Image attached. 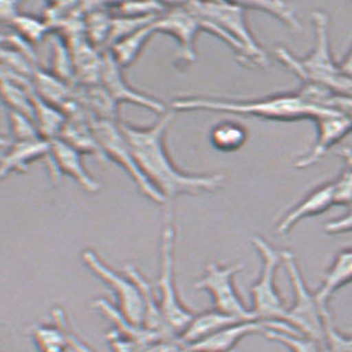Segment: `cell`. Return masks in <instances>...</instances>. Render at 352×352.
I'll return each instance as SVG.
<instances>
[{
	"instance_id": "6da1fadb",
	"label": "cell",
	"mask_w": 352,
	"mask_h": 352,
	"mask_svg": "<svg viewBox=\"0 0 352 352\" xmlns=\"http://www.w3.org/2000/svg\"><path fill=\"white\" fill-rule=\"evenodd\" d=\"M175 115L176 112L170 110L161 115L155 124L146 127L120 122L140 170L162 195L168 209L176 197L215 192L226 181V176L222 173H187L179 170L172 161L166 147V135Z\"/></svg>"
},
{
	"instance_id": "7a4b0ae2",
	"label": "cell",
	"mask_w": 352,
	"mask_h": 352,
	"mask_svg": "<svg viewBox=\"0 0 352 352\" xmlns=\"http://www.w3.org/2000/svg\"><path fill=\"white\" fill-rule=\"evenodd\" d=\"M170 107L175 112H227L280 122H293L305 118L315 121L333 111L309 102L299 91L280 92L254 98H219L204 95L179 96L172 101Z\"/></svg>"
},
{
	"instance_id": "3957f363",
	"label": "cell",
	"mask_w": 352,
	"mask_h": 352,
	"mask_svg": "<svg viewBox=\"0 0 352 352\" xmlns=\"http://www.w3.org/2000/svg\"><path fill=\"white\" fill-rule=\"evenodd\" d=\"M311 20L315 30V46L307 58L294 56L284 46L275 49L276 58L302 82L322 86L335 94L352 98V78L342 72L331 52L329 15L316 10L311 14Z\"/></svg>"
},
{
	"instance_id": "277c9868",
	"label": "cell",
	"mask_w": 352,
	"mask_h": 352,
	"mask_svg": "<svg viewBox=\"0 0 352 352\" xmlns=\"http://www.w3.org/2000/svg\"><path fill=\"white\" fill-rule=\"evenodd\" d=\"M189 9L222 29L227 45L238 60L248 66L267 67L270 61L252 33L247 21V9L239 1H189Z\"/></svg>"
},
{
	"instance_id": "5b68a950",
	"label": "cell",
	"mask_w": 352,
	"mask_h": 352,
	"mask_svg": "<svg viewBox=\"0 0 352 352\" xmlns=\"http://www.w3.org/2000/svg\"><path fill=\"white\" fill-rule=\"evenodd\" d=\"M176 227L172 209H167L160 247V274L157 279V299L164 319L177 335H181L196 316L181 299L176 281Z\"/></svg>"
},
{
	"instance_id": "8992f818",
	"label": "cell",
	"mask_w": 352,
	"mask_h": 352,
	"mask_svg": "<svg viewBox=\"0 0 352 352\" xmlns=\"http://www.w3.org/2000/svg\"><path fill=\"white\" fill-rule=\"evenodd\" d=\"M252 244L261 259L259 278L250 287L252 311L261 321L287 322V307L276 287V273L284 263V250L274 248L261 235L252 238Z\"/></svg>"
},
{
	"instance_id": "52a82bcc",
	"label": "cell",
	"mask_w": 352,
	"mask_h": 352,
	"mask_svg": "<svg viewBox=\"0 0 352 352\" xmlns=\"http://www.w3.org/2000/svg\"><path fill=\"white\" fill-rule=\"evenodd\" d=\"M283 254V265L287 269L293 289V302L287 307V324L325 347V316L329 311H322L315 293L307 287L293 252L284 250Z\"/></svg>"
},
{
	"instance_id": "ba28073f",
	"label": "cell",
	"mask_w": 352,
	"mask_h": 352,
	"mask_svg": "<svg viewBox=\"0 0 352 352\" xmlns=\"http://www.w3.org/2000/svg\"><path fill=\"white\" fill-rule=\"evenodd\" d=\"M243 269L244 265L241 263L229 265L209 263L204 274L197 281L196 287L209 294L215 310L243 321L258 320L235 287V276Z\"/></svg>"
},
{
	"instance_id": "9c48e42d",
	"label": "cell",
	"mask_w": 352,
	"mask_h": 352,
	"mask_svg": "<svg viewBox=\"0 0 352 352\" xmlns=\"http://www.w3.org/2000/svg\"><path fill=\"white\" fill-rule=\"evenodd\" d=\"M91 126L104 157L120 164L130 175L133 182L138 184L140 190L151 201L158 204H166L162 195L147 181L142 170H140L130 144L120 127V122L92 118Z\"/></svg>"
},
{
	"instance_id": "30bf717a",
	"label": "cell",
	"mask_w": 352,
	"mask_h": 352,
	"mask_svg": "<svg viewBox=\"0 0 352 352\" xmlns=\"http://www.w3.org/2000/svg\"><path fill=\"white\" fill-rule=\"evenodd\" d=\"M81 256L89 270L100 280L104 281L115 294L118 311L132 324L144 327V296L138 283L129 275L120 274L92 249L84 250Z\"/></svg>"
},
{
	"instance_id": "8fae6325",
	"label": "cell",
	"mask_w": 352,
	"mask_h": 352,
	"mask_svg": "<svg viewBox=\"0 0 352 352\" xmlns=\"http://www.w3.org/2000/svg\"><path fill=\"white\" fill-rule=\"evenodd\" d=\"M156 33L172 35L178 41L177 63L190 64L196 60V44L198 34L203 32L202 19L187 3L170 6L155 21Z\"/></svg>"
},
{
	"instance_id": "7c38bea8",
	"label": "cell",
	"mask_w": 352,
	"mask_h": 352,
	"mask_svg": "<svg viewBox=\"0 0 352 352\" xmlns=\"http://www.w3.org/2000/svg\"><path fill=\"white\" fill-rule=\"evenodd\" d=\"M52 152L46 161L49 164L50 177L54 182H59L61 177H72L80 187L89 193H98L102 186L89 175L85 166L82 164V153L72 147V144L63 141L61 138L52 140Z\"/></svg>"
},
{
	"instance_id": "4fadbf2b",
	"label": "cell",
	"mask_w": 352,
	"mask_h": 352,
	"mask_svg": "<svg viewBox=\"0 0 352 352\" xmlns=\"http://www.w3.org/2000/svg\"><path fill=\"white\" fill-rule=\"evenodd\" d=\"M121 70L122 67L118 65V61L112 56L111 52L104 50L102 54V67H101L100 81H101V86L116 104L118 102L136 104L138 106L147 107L160 115H164L167 112V109L162 102H160L152 96L132 89L126 82Z\"/></svg>"
},
{
	"instance_id": "5bb4252c",
	"label": "cell",
	"mask_w": 352,
	"mask_h": 352,
	"mask_svg": "<svg viewBox=\"0 0 352 352\" xmlns=\"http://www.w3.org/2000/svg\"><path fill=\"white\" fill-rule=\"evenodd\" d=\"M315 122L318 126L316 142L307 155L295 161L294 167L298 170H305L318 164L327 155V151L352 132L351 120L341 112H329L315 120Z\"/></svg>"
},
{
	"instance_id": "9a60e30c",
	"label": "cell",
	"mask_w": 352,
	"mask_h": 352,
	"mask_svg": "<svg viewBox=\"0 0 352 352\" xmlns=\"http://www.w3.org/2000/svg\"><path fill=\"white\" fill-rule=\"evenodd\" d=\"M333 206L336 204L331 181L313 189L300 202L296 203L293 208L289 209L278 223L276 233L280 235L287 234L295 226H298L304 219L322 214Z\"/></svg>"
},
{
	"instance_id": "2e32d148",
	"label": "cell",
	"mask_w": 352,
	"mask_h": 352,
	"mask_svg": "<svg viewBox=\"0 0 352 352\" xmlns=\"http://www.w3.org/2000/svg\"><path fill=\"white\" fill-rule=\"evenodd\" d=\"M3 155H1V178H7L14 172H26L29 166L40 158L50 157L52 142L45 138H38L33 141H1Z\"/></svg>"
},
{
	"instance_id": "e0dca14e",
	"label": "cell",
	"mask_w": 352,
	"mask_h": 352,
	"mask_svg": "<svg viewBox=\"0 0 352 352\" xmlns=\"http://www.w3.org/2000/svg\"><path fill=\"white\" fill-rule=\"evenodd\" d=\"M267 329V321L252 320L239 321L224 327L207 339L189 346L190 352H232L235 346L249 335L264 333Z\"/></svg>"
},
{
	"instance_id": "ac0fdd59",
	"label": "cell",
	"mask_w": 352,
	"mask_h": 352,
	"mask_svg": "<svg viewBox=\"0 0 352 352\" xmlns=\"http://www.w3.org/2000/svg\"><path fill=\"white\" fill-rule=\"evenodd\" d=\"M352 283V247L341 249L335 255L321 281L319 289L315 292L316 300L324 313L329 311V302L333 294Z\"/></svg>"
},
{
	"instance_id": "d6986e66",
	"label": "cell",
	"mask_w": 352,
	"mask_h": 352,
	"mask_svg": "<svg viewBox=\"0 0 352 352\" xmlns=\"http://www.w3.org/2000/svg\"><path fill=\"white\" fill-rule=\"evenodd\" d=\"M124 274L129 275L130 278L136 281L142 292L144 304V327L152 333H157L162 339H170V336H172L175 331L170 329V325L164 319L160 301L157 299V295L153 293V289L151 287L148 280L144 278V274L138 269L131 264H127L124 267Z\"/></svg>"
},
{
	"instance_id": "ffe728a7",
	"label": "cell",
	"mask_w": 352,
	"mask_h": 352,
	"mask_svg": "<svg viewBox=\"0 0 352 352\" xmlns=\"http://www.w3.org/2000/svg\"><path fill=\"white\" fill-rule=\"evenodd\" d=\"M239 321L243 320L229 316L227 314L221 313L215 309L207 310L201 314H196V316L189 322L188 327L179 335V340L189 347L202 340L207 339L213 333H218L224 327Z\"/></svg>"
},
{
	"instance_id": "44dd1931",
	"label": "cell",
	"mask_w": 352,
	"mask_h": 352,
	"mask_svg": "<svg viewBox=\"0 0 352 352\" xmlns=\"http://www.w3.org/2000/svg\"><path fill=\"white\" fill-rule=\"evenodd\" d=\"M263 335L287 347L290 352H325V347L319 341L296 331L287 322L267 321V329Z\"/></svg>"
},
{
	"instance_id": "7402d4cb",
	"label": "cell",
	"mask_w": 352,
	"mask_h": 352,
	"mask_svg": "<svg viewBox=\"0 0 352 352\" xmlns=\"http://www.w3.org/2000/svg\"><path fill=\"white\" fill-rule=\"evenodd\" d=\"M155 21L138 29L135 33L127 35L126 38L120 40L109 49L111 52L112 56L118 61V65L126 67V66L132 65L138 59L144 46L147 45V43L152 39V36L157 34Z\"/></svg>"
},
{
	"instance_id": "603a6c76",
	"label": "cell",
	"mask_w": 352,
	"mask_h": 352,
	"mask_svg": "<svg viewBox=\"0 0 352 352\" xmlns=\"http://www.w3.org/2000/svg\"><path fill=\"white\" fill-rule=\"evenodd\" d=\"M210 144L218 151L234 152L241 150L248 140V130L245 126L226 120L213 126L209 133Z\"/></svg>"
},
{
	"instance_id": "cb8c5ba5",
	"label": "cell",
	"mask_w": 352,
	"mask_h": 352,
	"mask_svg": "<svg viewBox=\"0 0 352 352\" xmlns=\"http://www.w3.org/2000/svg\"><path fill=\"white\" fill-rule=\"evenodd\" d=\"M32 340L38 352H66L69 340L65 329L59 322L36 324L32 327Z\"/></svg>"
},
{
	"instance_id": "d4e9b609",
	"label": "cell",
	"mask_w": 352,
	"mask_h": 352,
	"mask_svg": "<svg viewBox=\"0 0 352 352\" xmlns=\"http://www.w3.org/2000/svg\"><path fill=\"white\" fill-rule=\"evenodd\" d=\"M112 18L109 10L102 9L101 6H94L89 10L84 25L91 46L95 49H104L109 45V39L111 34Z\"/></svg>"
},
{
	"instance_id": "484cf974",
	"label": "cell",
	"mask_w": 352,
	"mask_h": 352,
	"mask_svg": "<svg viewBox=\"0 0 352 352\" xmlns=\"http://www.w3.org/2000/svg\"><path fill=\"white\" fill-rule=\"evenodd\" d=\"M247 10H261L270 14L294 30H301V23L293 6L284 1H239Z\"/></svg>"
},
{
	"instance_id": "4316f807",
	"label": "cell",
	"mask_w": 352,
	"mask_h": 352,
	"mask_svg": "<svg viewBox=\"0 0 352 352\" xmlns=\"http://www.w3.org/2000/svg\"><path fill=\"white\" fill-rule=\"evenodd\" d=\"M10 26L15 30V33L24 38L26 41H29L30 44L40 43L52 29V25L47 21L19 14L10 20Z\"/></svg>"
},
{
	"instance_id": "83f0119b",
	"label": "cell",
	"mask_w": 352,
	"mask_h": 352,
	"mask_svg": "<svg viewBox=\"0 0 352 352\" xmlns=\"http://www.w3.org/2000/svg\"><path fill=\"white\" fill-rule=\"evenodd\" d=\"M12 140L14 141H33L41 138L39 129L32 118L19 112L9 111Z\"/></svg>"
},
{
	"instance_id": "f1b7e54d",
	"label": "cell",
	"mask_w": 352,
	"mask_h": 352,
	"mask_svg": "<svg viewBox=\"0 0 352 352\" xmlns=\"http://www.w3.org/2000/svg\"><path fill=\"white\" fill-rule=\"evenodd\" d=\"M325 349L327 352H352V338L333 327L330 314L325 316Z\"/></svg>"
},
{
	"instance_id": "f546056e",
	"label": "cell",
	"mask_w": 352,
	"mask_h": 352,
	"mask_svg": "<svg viewBox=\"0 0 352 352\" xmlns=\"http://www.w3.org/2000/svg\"><path fill=\"white\" fill-rule=\"evenodd\" d=\"M54 44V58H52V70L55 78H60L61 81H69L74 76L72 72V59L67 54V49L61 44V38H56Z\"/></svg>"
},
{
	"instance_id": "4dcf8cb0",
	"label": "cell",
	"mask_w": 352,
	"mask_h": 352,
	"mask_svg": "<svg viewBox=\"0 0 352 352\" xmlns=\"http://www.w3.org/2000/svg\"><path fill=\"white\" fill-rule=\"evenodd\" d=\"M52 320L59 322L61 327L65 329L66 335H67V340H69V346L74 352H98L94 347L86 344L85 341L80 339L78 333L74 331V329L70 324V320L66 315L65 310L63 307H55L52 309Z\"/></svg>"
},
{
	"instance_id": "1f68e13d",
	"label": "cell",
	"mask_w": 352,
	"mask_h": 352,
	"mask_svg": "<svg viewBox=\"0 0 352 352\" xmlns=\"http://www.w3.org/2000/svg\"><path fill=\"white\" fill-rule=\"evenodd\" d=\"M335 204L347 207L352 204V166L333 181Z\"/></svg>"
},
{
	"instance_id": "d6a6232c",
	"label": "cell",
	"mask_w": 352,
	"mask_h": 352,
	"mask_svg": "<svg viewBox=\"0 0 352 352\" xmlns=\"http://www.w3.org/2000/svg\"><path fill=\"white\" fill-rule=\"evenodd\" d=\"M325 233L329 235L346 234L352 233V209L339 218L331 219L324 227Z\"/></svg>"
},
{
	"instance_id": "836d02e7",
	"label": "cell",
	"mask_w": 352,
	"mask_h": 352,
	"mask_svg": "<svg viewBox=\"0 0 352 352\" xmlns=\"http://www.w3.org/2000/svg\"><path fill=\"white\" fill-rule=\"evenodd\" d=\"M340 67L344 74H346L347 76L352 78V45L350 47V50L347 52L344 59L341 60L339 63Z\"/></svg>"
}]
</instances>
